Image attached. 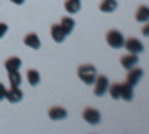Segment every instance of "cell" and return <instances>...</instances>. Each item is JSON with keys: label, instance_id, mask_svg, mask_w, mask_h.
Returning a JSON list of instances; mask_svg holds the SVG:
<instances>
[{"label": "cell", "instance_id": "6da1fadb", "mask_svg": "<svg viewBox=\"0 0 149 134\" xmlns=\"http://www.w3.org/2000/svg\"><path fill=\"white\" fill-rule=\"evenodd\" d=\"M78 76L85 85H93L97 78V70L91 64H84L78 69Z\"/></svg>", "mask_w": 149, "mask_h": 134}, {"label": "cell", "instance_id": "7a4b0ae2", "mask_svg": "<svg viewBox=\"0 0 149 134\" xmlns=\"http://www.w3.org/2000/svg\"><path fill=\"white\" fill-rule=\"evenodd\" d=\"M106 40H107V45L110 48H115V49H119V48L124 46V36L119 30H109L107 34H106Z\"/></svg>", "mask_w": 149, "mask_h": 134}, {"label": "cell", "instance_id": "3957f363", "mask_svg": "<svg viewBox=\"0 0 149 134\" xmlns=\"http://www.w3.org/2000/svg\"><path fill=\"white\" fill-rule=\"evenodd\" d=\"M94 94L97 95V97H103L106 92H107V90H109V79H107V76H104V75H97V78H95V81H94Z\"/></svg>", "mask_w": 149, "mask_h": 134}, {"label": "cell", "instance_id": "277c9868", "mask_svg": "<svg viewBox=\"0 0 149 134\" xmlns=\"http://www.w3.org/2000/svg\"><path fill=\"white\" fill-rule=\"evenodd\" d=\"M82 118H84L88 124H91V125H97V124L102 121L100 112H98L97 109H94V107H86L85 110H84V113H82Z\"/></svg>", "mask_w": 149, "mask_h": 134}, {"label": "cell", "instance_id": "5b68a950", "mask_svg": "<svg viewBox=\"0 0 149 134\" xmlns=\"http://www.w3.org/2000/svg\"><path fill=\"white\" fill-rule=\"evenodd\" d=\"M124 46H125L127 51L131 52V54H140V52H143V49H145L143 43H142L139 39H136V37L127 39L125 42H124Z\"/></svg>", "mask_w": 149, "mask_h": 134}, {"label": "cell", "instance_id": "8992f818", "mask_svg": "<svg viewBox=\"0 0 149 134\" xmlns=\"http://www.w3.org/2000/svg\"><path fill=\"white\" fill-rule=\"evenodd\" d=\"M143 76V70L140 67H133L128 70V75H127V83H130L131 87H136V85L139 83V81L142 79Z\"/></svg>", "mask_w": 149, "mask_h": 134}, {"label": "cell", "instance_id": "52a82bcc", "mask_svg": "<svg viewBox=\"0 0 149 134\" xmlns=\"http://www.w3.org/2000/svg\"><path fill=\"white\" fill-rule=\"evenodd\" d=\"M137 63H139V58H137V54H128V55H124L122 58H121V66L124 67V69H127V70H130V69H133L134 66H137Z\"/></svg>", "mask_w": 149, "mask_h": 134}, {"label": "cell", "instance_id": "ba28073f", "mask_svg": "<svg viewBox=\"0 0 149 134\" xmlns=\"http://www.w3.org/2000/svg\"><path fill=\"white\" fill-rule=\"evenodd\" d=\"M49 118H51L52 121H60V119H64L67 116V110L64 107H61V106H54L49 109V112H48Z\"/></svg>", "mask_w": 149, "mask_h": 134}, {"label": "cell", "instance_id": "9c48e42d", "mask_svg": "<svg viewBox=\"0 0 149 134\" xmlns=\"http://www.w3.org/2000/svg\"><path fill=\"white\" fill-rule=\"evenodd\" d=\"M51 36L57 43L64 42V39H66V33H64L63 28H61L60 24H52L51 26Z\"/></svg>", "mask_w": 149, "mask_h": 134}, {"label": "cell", "instance_id": "30bf717a", "mask_svg": "<svg viewBox=\"0 0 149 134\" xmlns=\"http://www.w3.org/2000/svg\"><path fill=\"white\" fill-rule=\"evenodd\" d=\"M22 95L24 94H22V91L18 87H12L9 91H6V99L10 103H19L22 100Z\"/></svg>", "mask_w": 149, "mask_h": 134}, {"label": "cell", "instance_id": "8fae6325", "mask_svg": "<svg viewBox=\"0 0 149 134\" xmlns=\"http://www.w3.org/2000/svg\"><path fill=\"white\" fill-rule=\"evenodd\" d=\"M24 43H26V46L31 48V49H39L40 48V39L36 33H29L24 37Z\"/></svg>", "mask_w": 149, "mask_h": 134}, {"label": "cell", "instance_id": "7c38bea8", "mask_svg": "<svg viewBox=\"0 0 149 134\" xmlns=\"http://www.w3.org/2000/svg\"><path fill=\"white\" fill-rule=\"evenodd\" d=\"M134 97V90L130 83H121V94H119V99L125 100V101H131Z\"/></svg>", "mask_w": 149, "mask_h": 134}, {"label": "cell", "instance_id": "4fadbf2b", "mask_svg": "<svg viewBox=\"0 0 149 134\" xmlns=\"http://www.w3.org/2000/svg\"><path fill=\"white\" fill-rule=\"evenodd\" d=\"M5 67H6L8 72H17V70H19V67H21V60H19L18 57H10V58L6 60Z\"/></svg>", "mask_w": 149, "mask_h": 134}, {"label": "cell", "instance_id": "5bb4252c", "mask_svg": "<svg viewBox=\"0 0 149 134\" xmlns=\"http://www.w3.org/2000/svg\"><path fill=\"white\" fill-rule=\"evenodd\" d=\"M136 21L139 22H148L149 21V8L148 6H140L136 12Z\"/></svg>", "mask_w": 149, "mask_h": 134}, {"label": "cell", "instance_id": "9a60e30c", "mask_svg": "<svg viewBox=\"0 0 149 134\" xmlns=\"http://www.w3.org/2000/svg\"><path fill=\"white\" fill-rule=\"evenodd\" d=\"M81 0H66L64 3V8L69 14H76V12L81 10Z\"/></svg>", "mask_w": 149, "mask_h": 134}, {"label": "cell", "instance_id": "2e32d148", "mask_svg": "<svg viewBox=\"0 0 149 134\" xmlns=\"http://www.w3.org/2000/svg\"><path fill=\"white\" fill-rule=\"evenodd\" d=\"M60 26H61V28L64 30V33H66V36H67V34H70V33L73 31V28H74V19H72L70 17H64L63 19H61Z\"/></svg>", "mask_w": 149, "mask_h": 134}, {"label": "cell", "instance_id": "e0dca14e", "mask_svg": "<svg viewBox=\"0 0 149 134\" xmlns=\"http://www.w3.org/2000/svg\"><path fill=\"white\" fill-rule=\"evenodd\" d=\"M116 8H118L116 0H103L100 3V10H103V12H113Z\"/></svg>", "mask_w": 149, "mask_h": 134}, {"label": "cell", "instance_id": "ac0fdd59", "mask_svg": "<svg viewBox=\"0 0 149 134\" xmlns=\"http://www.w3.org/2000/svg\"><path fill=\"white\" fill-rule=\"evenodd\" d=\"M27 79H29V83L31 85V87H36V85L40 82V75H39V72L34 70V69H30V70L27 72Z\"/></svg>", "mask_w": 149, "mask_h": 134}, {"label": "cell", "instance_id": "d6986e66", "mask_svg": "<svg viewBox=\"0 0 149 134\" xmlns=\"http://www.w3.org/2000/svg\"><path fill=\"white\" fill-rule=\"evenodd\" d=\"M9 82H10V87H19L22 78L19 75V70L17 72H9Z\"/></svg>", "mask_w": 149, "mask_h": 134}, {"label": "cell", "instance_id": "ffe728a7", "mask_svg": "<svg viewBox=\"0 0 149 134\" xmlns=\"http://www.w3.org/2000/svg\"><path fill=\"white\" fill-rule=\"evenodd\" d=\"M109 94L113 100H118L119 99V94H121V83H112L109 85Z\"/></svg>", "mask_w": 149, "mask_h": 134}, {"label": "cell", "instance_id": "44dd1931", "mask_svg": "<svg viewBox=\"0 0 149 134\" xmlns=\"http://www.w3.org/2000/svg\"><path fill=\"white\" fill-rule=\"evenodd\" d=\"M6 99V88H5V85L0 82V101L5 100Z\"/></svg>", "mask_w": 149, "mask_h": 134}, {"label": "cell", "instance_id": "7402d4cb", "mask_svg": "<svg viewBox=\"0 0 149 134\" xmlns=\"http://www.w3.org/2000/svg\"><path fill=\"white\" fill-rule=\"evenodd\" d=\"M6 31H8V24L0 22V37H3V36L6 34Z\"/></svg>", "mask_w": 149, "mask_h": 134}, {"label": "cell", "instance_id": "603a6c76", "mask_svg": "<svg viewBox=\"0 0 149 134\" xmlns=\"http://www.w3.org/2000/svg\"><path fill=\"white\" fill-rule=\"evenodd\" d=\"M142 34L146 36V37H149V21H148V24H145V27L142 28Z\"/></svg>", "mask_w": 149, "mask_h": 134}, {"label": "cell", "instance_id": "cb8c5ba5", "mask_svg": "<svg viewBox=\"0 0 149 134\" xmlns=\"http://www.w3.org/2000/svg\"><path fill=\"white\" fill-rule=\"evenodd\" d=\"M12 3H15V5H22L24 2H26V0H10Z\"/></svg>", "mask_w": 149, "mask_h": 134}]
</instances>
